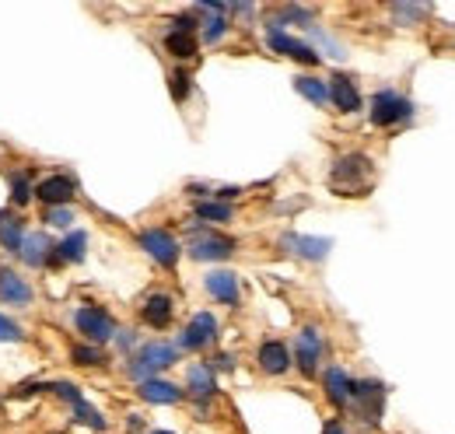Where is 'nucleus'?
<instances>
[{
	"mask_svg": "<svg viewBox=\"0 0 455 434\" xmlns=\"http://www.w3.org/2000/svg\"><path fill=\"white\" fill-rule=\"evenodd\" d=\"M375 165L368 155H357V151H350V155H343L333 162L330 168V189L337 193V197H368L371 189H375Z\"/></svg>",
	"mask_w": 455,
	"mask_h": 434,
	"instance_id": "obj_1",
	"label": "nucleus"
},
{
	"mask_svg": "<svg viewBox=\"0 0 455 434\" xmlns=\"http://www.w3.org/2000/svg\"><path fill=\"white\" fill-rule=\"evenodd\" d=\"M350 403L368 424L382 421V403H386V385L382 382H350Z\"/></svg>",
	"mask_w": 455,
	"mask_h": 434,
	"instance_id": "obj_2",
	"label": "nucleus"
},
{
	"mask_svg": "<svg viewBox=\"0 0 455 434\" xmlns=\"http://www.w3.org/2000/svg\"><path fill=\"white\" fill-rule=\"evenodd\" d=\"M410 116H413V102L396 95V92H379L371 99V123L375 126H396V123H406Z\"/></svg>",
	"mask_w": 455,
	"mask_h": 434,
	"instance_id": "obj_3",
	"label": "nucleus"
},
{
	"mask_svg": "<svg viewBox=\"0 0 455 434\" xmlns=\"http://www.w3.org/2000/svg\"><path fill=\"white\" fill-rule=\"evenodd\" d=\"M175 365V347L172 343H148L140 354H137V361L130 365V375H137V379H155V372H162V368H169Z\"/></svg>",
	"mask_w": 455,
	"mask_h": 434,
	"instance_id": "obj_4",
	"label": "nucleus"
},
{
	"mask_svg": "<svg viewBox=\"0 0 455 434\" xmlns=\"http://www.w3.org/2000/svg\"><path fill=\"white\" fill-rule=\"evenodd\" d=\"M74 323H77V329L84 333V340H92V343H106V340H113V336H116L113 316H109L106 309H95V305L77 309Z\"/></svg>",
	"mask_w": 455,
	"mask_h": 434,
	"instance_id": "obj_5",
	"label": "nucleus"
},
{
	"mask_svg": "<svg viewBox=\"0 0 455 434\" xmlns=\"http://www.w3.org/2000/svg\"><path fill=\"white\" fill-rule=\"evenodd\" d=\"M140 245H144L148 256L158 260L165 270H172V267L179 263V242L172 238L169 231H162V228H148V231H140Z\"/></svg>",
	"mask_w": 455,
	"mask_h": 434,
	"instance_id": "obj_6",
	"label": "nucleus"
},
{
	"mask_svg": "<svg viewBox=\"0 0 455 434\" xmlns=\"http://www.w3.org/2000/svg\"><path fill=\"white\" fill-rule=\"evenodd\" d=\"M319 358H323V336L319 329H301L294 340V361L301 368V375H315L319 372Z\"/></svg>",
	"mask_w": 455,
	"mask_h": 434,
	"instance_id": "obj_7",
	"label": "nucleus"
},
{
	"mask_svg": "<svg viewBox=\"0 0 455 434\" xmlns=\"http://www.w3.org/2000/svg\"><path fill=\"white\" fill-rule=\"evenodd\" d=\"M214 336H218V319L211 316V312H196L189 326L182 329V336H179V347H186V350H204L207 343H214Z\"/></svg>",
	"mask_w": 455,
	"mask_h": 434,
	"instance_id": "obj_8",
	"label": "nucleus"
},
{
	"mask_svg": "<svg viewBox=\"0 0 455 434\" xmlns=\"http://www.w3.org/2000/svg\"><path fill=\"white\" fill-rule=\"evenodd\" d=\"M36 197L46 207H67L74 200V179L70 175H46L43 182H36Z\"/></svg>",
	"mask_w": 455,
	"mask_h": 434,
	"instance_id": "obj_9",
	"label": "nucleus"
},
{
	"mask_svg": "<svg viewBox=\"0 0 455 434\" xmlns=\"http://www.w3.org/2000/svg\"><path fill=\"white\" fill-rule=\"evenodd\" d=\"M231 253H235V242L225 238V235H214V231L196 235V238L189 242V256H193V260H228Z\"/></svg>",
	"mask_w": 455,
	"mask_h": 434,
	"instance_id": "obj_10",
	"label": "nucleus"
},
{
	"mask_svg": "<svg viewBox=\"0 0 455 434\" xmlns=\"http://www.w3.org/2000/svg\"><path fill=\"white\" fill-rule=\"evenodd\" d=\"M267 43H270V50L291 56V60H301V63H308V67H315V63H319V53H315L312 46H305L301 39H291V36L281 32V28H270Z\"/></svg>",
	"mask_w": 455,
	"mask_h": 434,
	"instance_id": "obj_11",
	"label": "nucleus"
},
{
	"mask_svg": "<svg viewBox=\"0 0 455 434\" xmlns=\"http://www.w3.org/2000/svg\"><path fill=\"white\" fill-rule=\"evenodd\" d=\"M207 294L211 298H218L221 305H238V298H242V287H238V277L231 270H214V273H207Z\"/></svg>",
	"mask_w": 455,
	"mask_h": 434,
	"instance_id": "obj_12",
	"label": "nucleus"
},
{
	"mask_svg": "<svg viewBox=\"0 0 455 434\" xmlns=\"http://www.w3.org/2000/svg\"><path fill=\"white\" fill-rule=\"evenodd\" d=\"M0 301H4V305H18V309H25V305L32 301V287H28V280L14 270H0Z\"/></svg>",
	"mask_w": 455,
	"mask_h": 434,
	"instance_id": "obj_13",
	"label": "nucleus"
},
{
	"mask_svg": "<svg viewBox=\"0 0 455 434\" xmlns=\"http://www.w3.org/2000/svg\"><path fill=\"white\" fill-rule=\"evenodd\" d=\"M256 361H259V368L267 375H284L287 368H291V350H287L281 340H267V343H259Z\"/></svg>",
	"mask_w": 455,
	"mask_h": 434,
	"instance_id": "obj_14",
	"label": "nucleus"
},
{
	"mask_svg": "<svg viewBox=\"0 0 455 434\" xmlns=\"http://www.w3.org/2000/svg\"><path fill=\"white\" fill-rule=\"evenodd\" d=\"M326 84H330V102L340 108V112H357V108H361V92H357V84H354L350 77L337 74V77H330Z\"/></svg>",
	"mask_w": 455,
	"mask_h": 434,
	"instance_id": "obj_15",
	"label": "nucleus"
},
{
	"mask_svg": "<svg viewBox=\"0 0 455 434\" xmlns=\"http://www.w3.org/2000/svg\"><path fill=\"white\" fill-rule=\"evenodd\" d=\"M281 245L301 260H323L330 253V238H308V235H284Z\"/></svg>",
	"mask_w": 455,
	"mask_h": 434,
	"instance_id": "obj_16",
	"label": "nucleus"
},
{
	"mask_svg": "<svg viewBox=\"0 0 455 434\" xmlns=\"http://www.w3.org/2000/svg\"><path fill=\"white\" fill-rule=\"evenodd\" d=\"M84 249H88V235H84V231H70L60 245H53L50 263H53V267H63V263H81V260H84Z\"/></svg>",
	"mask_w": 455,
	"mask_h": 434,
	"instance_id": "obj_17",
	"label": "nucleus"
},
{
	"mask_svg": "<svg viewBox=\"0 0 455 434\" xmlns=\"http://www.w3.org/2000/svg\"><path fill=\"white\" fill-rule=\"evenodd\" d=\"M172 316H175V305H172L169 294H151L144 301V309H140V319L151 326V329H165L172 323Z\"/></svg>",
	"mask_w": 455,
	"mask_h": 434,
	"instance_id": "obj_18",
	"label": "nucleus"
},
{
	"mask_svg": "<svg viewBox=\"0 0 455 434\" xmlns=\"http://www.w3.org/2000/svg\"><path fill=\"white\" fill-rule=\"evenodd\" d=\"M21 260L28 263V267H46L50 263V256H53V242L43 235V231H36V235H25V242H21Z\"/></svg>",
	"mask_w": 455,
	"mask_h": 434,
	"instance_id": "obj_19",
	"label": "nucleus"
},
{
	"mask_svg": "<svg viewBox=\"0 0 455 434\" xmlns=\"http://www.w3.org/2000/svg\"><path fill=\"white\" fill-rule=\"evenodd\" d=\"M21 242H25V221L14 214V211H0V245L18 253Z\"/></svg>",
	"mask_w": 455,
	"mask_h": 434,
	"instance_id": "obj_20",
	"label": "nucleus"
},
{
	"mask_svg": "<svg viewBox=\"0 0 455 434\" xmlns=\"http://www.w3.org/2000/svg\"><path fill=\"white\" fill-rule=\"evenodd\" d=\"M137 392H140V399H148V403H179V399H182V389L172 385V382H162V379L140 382Z\"/></svg>",
	"mask_w": 455,
	"mask_h": 434,
	"instance_id": "obj_21",
	"label": "nucleus"
},
{
	"mask_svg": "<svg viewBox=\"0 0 455 434\" xmlns=\"http://www.w3.org/2000/svg\"><path fill=\"white\" fill-rule=\"evenodd\" d=\"M323 382H326V396H330V403H337V406H347V403H350V379H347L343 368H337V365L326 368Z\"/></svg>",
	"mask_w": 455,
	"mask_h": 434,
	"instance_id": "obj_22",
	"label": "nucleus"
},
{
	"mask_svg": "<svg viewBox=\"0 0 455 434\" xmlns=\"http://www.w3.org/2000/svg\"><path fill=\"white\" fill-rule=\"evenodd\" d=\"M294 88H298V95H305L312 106H326V102H330V84H326L323 77L301 74V77H294Z\"/></svg>",
	"mask_w": 455,
	"mask_h": 434,
	"instance_id": "obj_23",
	"label": "nucleus"
},
{
	"mask_svg": "<svg viewBox=\"0 0 455 434\" xmlns=\"http://www.w3.org/2000/svg\"><path fill=\"white\" fill-rule=\"evenodd\" d=\"M186 385H189V392H193L196 399H207V396H214V389H218L214 372H211L207 365H193V368H189V379H186Z\"/></svg>",
	"mask_w": 455,
	"mask_h": 434,
	"instance_id": "obj_24",
	"label": "nucleus"
},
{
	"mask_svg": "<svg viewBox=\"0 0 455 434\" xmlns=\"http://www.w3.org/2000/svg\"><path fill=\"white\" fill-rule=\"evenodd\" d=\"M165 50H169L172 56H179V60H189V56L196 53V39H193V32L172 28L169 36H165Z\"/></svg>",
	"mask_w": 455,
	"mask_h": 434,
	"instance_id": "obj_25",
	"label": "nucleus"
},
{
	"mask_svg": "<svg viewBox=\"0 0 455 434\" xmlns=\"http://www.w3.org/2000/svg\"><path fill=\"white\" fill-rule=\"evenodd\" d=\"M32 197H36V186H32L28 172H14L11 175V200H14V207H25Z\"/></svg>",
	"mask_w": 455,
	"mask_h": 434,
	"instance_id": "obj_26",
	"label": "nucleus"
},
{
	"mask_svg": "<svg viewBox=\"0 0 455 434\" xmlns=\"http://www.w3.org/2000/svg\"><path fill=\"white\" fill-rule=\"evenodd\" d=\"M196 217H204V221H214V224H225V221H231V204H221V200H207V204H200V207H196Z\"/></svg>",
	"mask_w": 455,
	"mask_h": 434,
	"instance_id": "obj_27",
	"label": "nucleus"
},
{
	"mask_svg": "<svg viewBox=\"0 0 455 434\" xmlns=\"http://www.w3.org/2000/svg\"><path fill=\"white\" fill-rule=\"evenodd\" d=\"M172 99L175 102H186V95H189V74L186 70H172Z\"/></svg>",
	"mask_w": 455,
	"mask_h": 434,
	"instance_id": "obj_28",
	"label": "nucleus"
},
{
	"mask_svg": "<svg viewBox=\"0 0 455 434\" xmlns=\"http://www.w3.org/2000/svg\"><path fill=\"white\" fill-rule=\"evenodd\" d=\"M74 361L77 365H106V354L99 347H74Z\"/></svg>",
	"mask_w": 455,
	"mask_h": 434,
	"instance_id": "obj_29",
	"label": "nucleus"
},
{
	"mask_svg": "<svg viewBox=\"0 0 455 434\" xmlns=\"http://www.w3.org/2000/svg\"><path fill=\"white\" fill-rule=\"evenodd\" d=\"M74 414H77V421H84V424H92V428H106V421L99 417V410H92L84 399H81V403H74Z\"/></svg>",
	"mask_w": 455,
	"mask_h": 434,
	"instance_id": "obj_30",
	"label": "nucleus"
},
{
	"mask_svg": "<svg viewBox=\"0 0 455 434\" xmlns=\"http://www.w3.org/2000/svg\"><path fill=\"white\" fill-rule=\"evenodd\" d=\"M21 336H25V333H21V326L14 323L11 316H4V312H0V343H7V340H14V343H18Z\"/></svg>",
	"mask_w": 455,
	"mask_h": 434,
	"instance_id": "obj_31",
	"label": "nucleus"
},
{
	"mask_svg": "<svg viewBox=\"0 0 455 434\" xmlns=\"http://www.w3.org/2000/svg\"><path fill=\"white\" fill-rule=\"evenodd\" d=\"M46 221L57 224V228H67V224L74 221V211H70V207H50V211H46Z\"/></svg>",
	"mask_w": 455,
	"mask_h": 434,
	"instance_id": "obj_32",
	"label": "nucleus"
},
{
	"mask_svg": "<svg viewBox=\"0 0 455 434\" xmlns=\"http://www.w3.org/2000/svg\"><path fill=\"white\" fill-rule=\"evenodd\" d=\"M225 32H228V21L221 18V14H218L214 21H207V43H218Z\"/></svg>",
	"mask_w": 455,
	"mask_h": 434,
	"instance_id": "obj_33",
	"label": "nucleus"
},
{
	"mask_svg": "<svg viewBox=\"0 0 455 434\" xmlns=\"http://www.w3.org/2000/svg\"><path fill=\"white\" fill-rule=\"evenodd\" d=\"M323 434H347L343 431V424H337V421H333V424H326V431Z\"/></svg>",
	"mask_w": 455,
	"mask_h": 434,
	"instance_id": "obj_34",
	"label": "nucleus"
},
{
	"mask_svg": "<svg viewBox=\"0 0 455 434\" xmlns=\"http://www.w3.org/2000/svg\"><path fill=\"white\" fill-rule=\"evenodd\" d=\"M151 434H172V431H151Z\"/></svg>",
	"mask_w": 455,
	"mask_h": 434,
	"instance_id": "obj_35",
	"label": "nucleus"
}]
</instances>
